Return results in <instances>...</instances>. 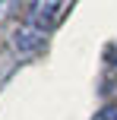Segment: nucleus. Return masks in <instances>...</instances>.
Returning a JSON list of instances; mask_svg holds the SVG:
<instances>
[{
  "instance_id": "nucleus-1",
  "label": "nucleus",
  "mask_w": 117,
  "mask_h": 120,
  "mask_svg": "<svg viewBox=\"0 0 117 120\" xmlns=\"http://www.w3.org/2000/svg\"><path fill=\"white\" fill-rule=\"evenodd\" d=\"M60 3H63V0H32L29 22H25V25H32V29H38V32H48L51 25H54V19H57Z\"/></svg>"
},
{
  "instance_id": "nucleus-2",
  "label": "nucleus",
  "mask_w": 117,
  "mask_h": 120,
  "mask_svg": "<svg viewBox=\"0 0 117 120\" xmlns=\"http://www.w3.org/2000/svg\"><path fill=\"white\" fill-rule=\"evenodd\" d=\"M41 38H44V32H38V29H32V25H22V29L16 32V51L19 54H29V51H35L38 44H41Z\"/></svg>"
},
{
  "instance_id": "nucleus-3",
  "label": "nucleus",
  "mask_w": 117,
  "mask_h": 120,
  "mask_svg": "<svg viewBox=\"0 0 117 120\" xmlns=\"http://www.w3.org/2000/svg\"><path fill=\"white\" fill-rule=\"evenodd\" d=\"M92 120H117V108H114V104H108V108H101Z\"/></svg>"
}]
</instances>
